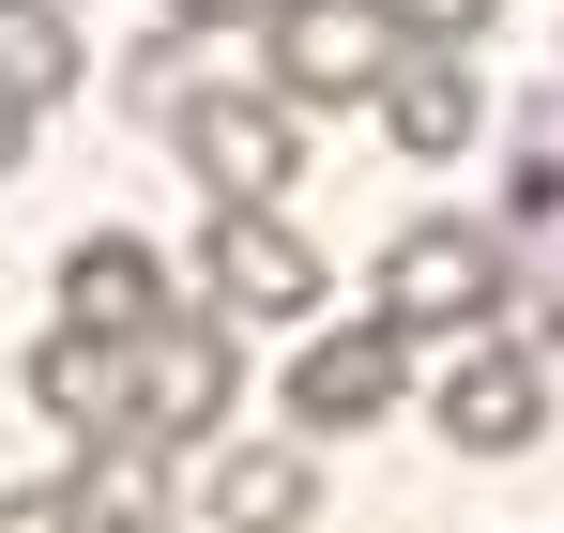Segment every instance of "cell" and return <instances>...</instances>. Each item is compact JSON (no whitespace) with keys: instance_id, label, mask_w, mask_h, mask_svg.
<instances>
[{"instance_id":"1","label":"cell","mask_w":564,"mask_h":533,"mask_svg":"<svg viewBox=\"0 0 564 533\" xmlns=\"http://www.w3.org/2000/svg\"><path fill=\"white\" fill-rule=\"evenodd\" d=\"M229 412H245V320H229V305H169L153 336H122V427H138V443L184 457V443H214Z\"/></svg>"},{"instance_id":"2","label":"cell","mask_w":564,"mask_h":533,"mask_svg":"<svg viewBox=\"0 0 564 533\" xmlns=\"http://www.w3.org/2000/svg\"><path fill=\"white\" fill-rule=\"evenodd\" d=\"M503 305H519V244L488 214H412L381 244V320L397 336H488Z\"/></svg>"},{"instance_id":"3","label":"cell","mask_w":564,"mask_h":533,"mask_svg":"<svg viewBox=\"0 0 564 533\" xmlns=\"http://www.w3.org/2000/svg\"><path fill=\"white\" fill-rule=\"evenodd\" d=\"M169 138H184V168L214 183V198H290V183H305V107H290L275 77H198L184 107H169Z\"/></svg>"},{"instance_id":"4","label":"cell","mask_w":564,"mask_h":533,"mask_svg":"<svg viewBox=\"0 0 564 533\" xmlns=\"http://www.w3.org/2000/svg\"><path fill=\"white\" fill-rule=\"evenodd\" d=\"M397 0H275L260 15V77L290 91V107H367L381 77H397Z\"/></svg>"},{"instance_id":"5","label":"cell","mask_w":564,"mask_h":533,"mask_svg":"<svg viewBox=\"0 0 564 533\" xmlns=\"http://www.w3.org/2000/svg\"><path fill=\"white\" fill-rule=\"evenodd\" d=\"M321 244L290 229L275 198H214V229H198V305H229V320H321Z\"/></svg>"},{"instance_id":"6","label":"cell","mask_w":564,"mask_h":533,"mask_svg":"<svg viewBox=\"0 0 564 533\" xmlns=\"http://www.w3.org/2000/svg\"><path fill=\"white\" fill-rule=\"evenodd\" d=\"M427 427H443L458 457H534V443H550V351L503 336V320L458 336V366L427 381Z\"/></svg>"},{"instance_id":"7","label":"cell","mask_w":564,"mask_h":533,"mask_svg":"<svg viewBox=\"0 0 564 533\" xmlns=\"http://www.w3.org/2000/svg\"><path fill=\"white\" fill-rule=\"evenodd\" d=\"M397 396H412V336H397L381 305H367V320H305V351H290V427H305V443L381 427Z\"/></svg>"},{"instance_id":"8","label":"cell","mask_w":564,"mask_h":533,"mask_svg":"<svg viewBox=\"0 0 564 533\" xmlns=\"http://www.w3.org/2000/svg\"><path fill=\"white\" fill-rule=\"evenodd\" d=\"M381 138L412 153V168H458L473 138H488V77H473V46H397V77L367 91Z\"/></svg>"},{"instance_id":"9","label":"cell","mask_w":564,"mask_h":533,"mask_svg":"<svg viewBox=\"0 0 564 533\" xmlns=\"http://www.w3.org/2000/svg\"><path fill=\"white\" fill-rule=\"evenodd\" d=\"M198 519H214V533H305V519H321V443H214Z\"/></svg>"},{"instance_id":"10","label":"cell","mask_w":564,"mask_h":533,"mask_svg":"<svg viewBox=\"0 0 564 533\" xmlns=\"http://www.w3.org/2000/svg\"><path fill=\"white\" fill-rule=\"evenodd\" d=\"M184 290H169V260L138 244V229H77L62 244V320H93V336H153Z\"/></svg>"},{"instance_id":"11","label":"cell","mask_w":564,"mask_h":533,"mask_svg":"<svg viewBox=\"0 0 564 533\" xmlns=\"http://www.w3.org/2000/svg\"><path fill=\"white\" fill-rule=\"evenodd\" d=\"M77 533H169V443H138V427H107V443H77Z\"/></svg>"},{"instance_id":"12","label":"cell","mask_w":564,"mask_h":533,"mask_svg":"<svg viewBox=\"0 0 564 533\" xmlns=\"http://www.w3.org/2000/svg\"><path fill=\"white\" fill-rule=\"evenodd\" d=\"M31 396H46V427H77V443H107V427H122V336H93V320H62V336L31 351Z\"/></svg>"},{"instance_id":"13","label":"cell","mask_w":564,"mask_h":533,"mask_svg":"<svg viewBox=\"0 0 564 533\" xmlns=\"http://www.w3.org/2000/svg\"><path fill=\"white\" fill-rule=\"evenodd\" d=\"M77 77H93L77 15H62V0H0V107H62Z\"/></svg>"},{"instance_id":"14","label":"cell","mask_w":564,"mask_h":533,"mask_svg":"<svg viewBox=\"0 0 564 533\" xmlns=\"http://www.w3.org/2000/svg\"><path fill=\"white\" fill-rule=\"evenodd\" d=\"M488 15H503V0H397L412 46H488Z\"/></svg>"},{"instance_id":"15","label":"cell","mask_w":564,"mask_h":533,"mask_svg":"<svg viewBox=\"0 0 564 533\" xmlns=\"http://www.w3.org/2000/svg\"><path fill=\"white\" fill-rule=\"evenodd\" d=\"M0 533H77V488H0Z\"/></svg>"},{"instance_id":"16","label":"cell","mask_w":564,"mask_h":533,"mask_svg":"<svg viewBox=\"0 0 564 533\" xmlns=\"http://www.w3.org/2000/svg\"><path fill=\"white\" fill-rule=\"evenodd\" d=\"M169 15H184V31H260L275 0H169Z\"/></svg>"},{"instance_id":"17","label":"cell","mask_w":564,"mask_h":533,"mask_svg":"<svg viewBox=\"0 0 564 533\" xmlns=\"http://www.w3.org/2000/svg\"><path fill=\"white\" fill-rule=\"evenodd\" d=\"M15 153H31V107H0V183H15Z\"/></svg>"}]
</instances>
